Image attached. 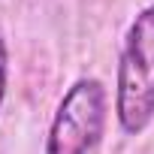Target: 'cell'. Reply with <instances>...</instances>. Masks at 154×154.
Here are the masks:
<instances>
[{"label": "cell", "instance_id": "6da1fadb", "mask_svg": "<svg viewBox=\"0 0 154 154\" xmlns=\"http://www.w3.org/2000/svg\"><path fill=\"white\" fill-rule=\"evenodd\" d=\"M115 115L124 133H142L154 118V6H145L127 27L118 85Z\"/></svg>", "mask_w": 154, "mask_h": 154}, {"label": "cell", "instance_id": "3957f363", "mask_svg": "<svg viewBox=\"0 0 154 154\" xmlns=\"http://www.w3.org/2000/svg\"><path fill=\"white\" fill-rule=\"evenodd\" d=\"M3 97H6V42L0 33V106H3Z\"/></svg>", "mask_w": 154, "mask_h": 154}, {"label": "cell", "instance_id": "7a4b0ae2", "mask_svg": "<svg viewBox=\"0 0 154 154\" xmlns=\"http://www.w3.org/2000/svg\"><path fill=\"white\" fill-rule=\"evenodd\" d=\"M106 127V88L97 79H79L60 100L48 139L45 154H88Z\"/></svg>", "mask_w": 154, "mask_h": 154}]
</instances>
